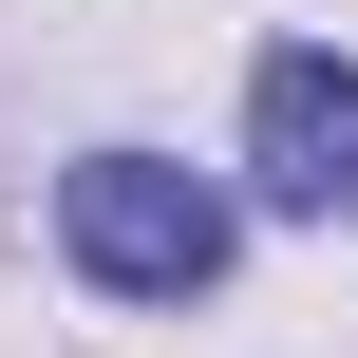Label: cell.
Instances as JSON below:
<instances>
[{
  "label": "cell",
  "mask_w": 358,
  "mask_h": 358,
  "mask_svg": "<svg viewBox=\"0 0 358 358\" xmlns=\"http://www.w3.org/2000/svg\"><path fill=\"white\" fill-rule=\"evenodd\" d=\"M57 245H76V283H113V302H189V283H227V189L208 170H170V151H76L57 170Z\"/></svg>",
  "instance_id": "obj_1"
},
{
  "label": "cell",
  "mask_w": 358,
  "mask_h": 358,
  "mask_svg": "<svg viewBox=\"0 0 358 358\" xmlns=\"http://www.w3.org/2000/svg\"><path fill=\"white\" fill-rule=\"evenodd\" d=\"M245 170H264V208H302V227L358 208V76L340 57H264V76H245Z\"/></svg>",
  "instance_id": "obj_2"
}]
</instances>
